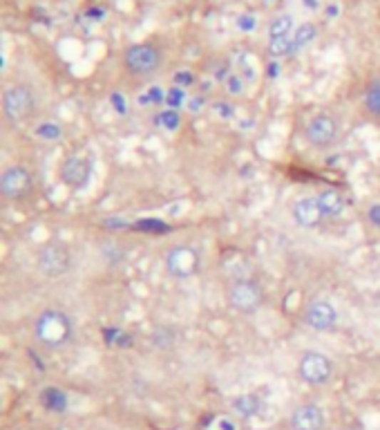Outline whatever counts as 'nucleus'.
<instances>
[{
    "instance_id": "obj_16",
    "label": "nucleus",
    "mask_w": 380,
    "mask_h": 430,
    "mask_svg": "<svg viewBox=\"0 0 380 430\" xmlns=\"http://www.w3.org/2000/svg\"><path fill=\"white\" fill-rule=\"evenodd\" d=\"M41 404L49 412H65L68 410V394H65L61 388L49 386L41 392Z\"/></svg>"
},
{
    "instance_id": "obj_1",
    "label": "nucleus",
    "mask_w": 380,
    "mask_h": 430,
    "mask_svg": "<svg viewBox=\"0 0 380 430\" xmlns=\"http://www.w3.org/2000/svg\"><path fill=\"white\" fill-rule=\"evenodd\" d=\"M31 334H34V341L41 347H45V350H61L74 336V321L68 311L58 307H47L36 316Z\"/></svg>"
},
{
    "instance_id": "obj_17",
    "label": "nucleus",
    "mask_w": 380,
    "mask_h": 430,
    "mask_svg": "<svg viewBox=\"0 0 380 430\" xmlns=\"http://www.w3.org/2000/svg\"><path fill=\"white\" fill-rule=\"evenodd\" d=\"M362 106L374 121H380V76L369 81L365 96H362Z\"/></svg>"
},
{
    "instance_id": "obj_5",
    "label": "nucleus",
    "mask_w": 380,
    "mask_h": 430,
    "mask_svg": "<svg viewBox=\"0 0 380 430\" xmlns=\"http://www.w3.org/2000/svg\"><path fill=\"white\" fill-rule=\"evenodd\" d=\"M3 112L11 124H25L36 112V94L25 84L7 86L3 92Z\"/></svg>"
},
{
    "instance_id": "obj_2",
    "label": "nucleus",
    "mask_w": 380,
    "mask_h": 430,
    "mask_svg": "<svg viewBox=\"0 0 380 430\" xmlns=\"http://www.w3.org/2000/svg\"><path fill=\"white\" fill-rule=\"evenodd\" d=\"M166 274L175 280H188L202 271V254L192 244H175L163 256Z\"/></svg>"
},
{
    "instance_id": "obj_6",
    "label": "nucleus",
    "mask_w": 380,
    "mask_h": 430,
    "mask_svg": "<svg viewBox=\"0 0 380 430\" xmlns=\"http://www.w3.org/2000/svg\"><path fill=\"white\" fill-rule=\"evenodd\" d=\"M340 135V121L332 112H318L307 121L304 128V139L311 148L316 151H327L338 141Z\"/></svg>"
},
{
    "instance_id": "obj_3",
    "label": "nucleus",
    "mask_w": 380,
    "mask_h": 430,
    "mask_svg": "<svg viewBox=\"0 0 380 430\" xmlns=\"http://www.w3.org/2000/svg\"><path fill=\"white\" fill-rule=\"evenodd\" d=\"M123 68L137 79H148L161 68V49L155 43H135L125 49Z\"/></svg>"
},
{
    "instance_id": "obj_26",
    "label": "nucleus",
    "mask_w": 380,
    "mask_h": 430,
    "mask_svg": "<svg viewBox=\"0 0 380 430\" xmlns=\"http://www.w3.org/2000/svg\"><path fill=\"white\" fill-rule=\"evenodd\" d=\"M365 218H367V224L376 231H380V200L378 202H371L365 211Z\"/></svg>"
},
{
    "instance_id": "obj_14",
    "label": "nucleus",
    "mask_w": 380,
    "mask_h": 430,
    "mask_svg": "<svg viewBox=\"0 0 380 430\" xmlns=\"http://www.w3.org/2000/svg\"><path fill=\"white\" fill-rule=\"evenodd\" d=\"M318 202H320V209H322L327 220H338L344 213V206H346L344 197L338 189H322L318 193Z\"/></svg>"
},
{
    "instance_id": "obj_8",
    "label": "nucleus",
    "mask_w": 380,
    "mask_h": 430,
    "mask_svg": "<svg viewBox=\"0 0 380 430\" xmlns=\"http://www.w3.org/2000/svg\"><path fill=\"white\" fill-rule=\"evenodd\" d=\"M297 376L309 386H327L334 376V361L318 350H307L297 361Z\"/></svg>"
},
{
    "instance_id": "obj_19",
    "label": "nucleus",
    "mask_w": 380,
    "mask_h": 430,
    "mask_svg": "<svg viewBox=\"0 0 380 430\" xmlns=\"http://www.w3.org/2000/svg\"><path fill=\"white\" fill-rule=\"evenodd\" d=\"M318 36V27L313 25V23H304V25H300L295 31H293V49L297 52V49H302V47H307L313 39Z\"/></svg>"
},
{
    "instance_id": "obj_7",
    "label": "nucleus",
    "mask_w": 380,
    "mask_h": 430,
    "mask_svg": "<svg viewBox=\"0 0 380 430\" xmlns=\"http://www.w3.org/2000/svg\"><path fill=\"white\" fill-rule=\"evenodd\" d=\"M36 269L45 278H61L72 269V251L65 242H47L36 254Z\"/></svg>"
},
{
    "instance_id": "obj_25",
    "label": "nucleus",
    "mask_w": 380,
    "mask_h": 430,
    "mask_svg": "<svg viewBox=\"0 0 380 430\" xmlns=\"http://www.w3.org/2000/svg\"><path fill=\"white\" fill-rule=\"evenodd\" d=\"M184 101H186V96H184V90L181 88H170L168 92H166V104L168 108H173V110H179L181 106H184Z\"/></svg>"
},
{
    "instance_id": "obj_24",
    "label": "nucleus",
    "mask_w": 380,
    "mask_h": 430,
    "mask_svg": "<svg viewBox=\"0 0 380 430\" xmlns=\"http://www.w3.org/2000/svg\"><path fill=\"white\" fill-rule=\"evenodd\" d=\"M244 90H246V86H244V79L240 74H228L226 76V92L230 96H240V94H244Z\"/></svg>"
},
{
    "instance_id": "obj_15",
    "label": "nucleus",
    "mask_w": 380,
    "mask_h": 430,
    "mask_svg": "<svg viewBox=\"0 0 380 430\" xmlns=\"http://www.w3.org/2000/svg\"><path fill=\"white\" fill-rule=\"evenodd\" d=\"M230 408H233V412H235L237 417H242V419H253V417L260 415L262 401H260L257 394L246 392V394H237L235 399L230 401Z\"/></svg>"
},
{
    "instance_id": "obj_12",
    "label": "nucleus",
    "mask_w": 380,
    "mask_h": 430,
    "mask_svg": "<svg viewBox=\"0 0 380 430\" xmlns=\"http://www.w3.org/2000/svg\"><path fill=\"white\" fill-rule=\"evenodd\" d=\"M291 215L300 229H318L327 220L320 209L318 195H304L300 200H295V204L291 206Z\"/></svg>"
},
{
    "instance_id": "obj_13",
    "label": "nucleus",
    "mask_w": 380,
    "mask_h": 430,
    "mask_svg": "<svg viewBox=\"0 0 380 430\" xmlns=\"http://www.w3.org/2000/svg\"><path fill=\"white\" fill-rule=\"evenodd\" d=\"M291 430H322L327 424L324 410L318 404H302L291 412Z\"/></svg>"
},
{
    "instance_id": "obj_10",
    "label": "nucleus",
    "mask_w": 380,
    "mask_h": 430,
    "mask_svg": "<svg viewBox=\"0 0 380 430\" xmlns=\"http://www.w3.org/2000/svg\"><path fill=\"white\" fill-rule=\"evenodd\" d=\"M338 309L332 301L327 299H316L311 301L307 307H304V325L311 327L313 332H332V329L338 325Z\"/></svg>"
},
{
    "instance_id": "obj_21",
    "label": "nucleus",
    "mask_w": 380,
    "mask_h": 430,
    "mask_svg": "<svg viewBox=\"0 0 380 430\" xmlns=\"http://www.w3.org/2000/svg\"><path fill=\"white\" fill-rule=\"evenodd\" d=\"M175 339H177V334L173 332L170 327H157L155 332H153V343H155V347H159V350H168V347H173L175 345Z\"/></svg>"
},
{
    "instance_id": "obj_11",
    "label": "nucleus",
    "mask_w": 380,
    "mask_h": 430,
    "mask_svg": "<svg viewBox=\"0 0 380 430\" xmlns=\"http://www.w3.org/2000/svg\"><path fill=\"white\" fill-rule=\"evenodd\" d=\"M61 181L68 189L72 191H83L88 184H90V175H92V166L90 161L86 157L81 155H70L68 159H65L61 164Z\"/></svg>"
},
{
    "instance_id": "obj_27",
    "label": "nucleus",
    "mask_w": 380,
    "mask_h": 430,
    "mask_svg": "<svg viewBox=\"0 0 380 430\" xmlns=\"http://www.w3.org/2000/svg\"><path fill=\"white\" fill-rule=\"evenodd\" d=\"M210 430H240V426H237V421H235L233 417H228V415H220V417H215V421H212Z\"/></svg>"
},
{
    "instance_id": "obj_28",
    "label": "nucleus",
    "mask_w": 380,
    "mask_h": 430,
    "mask_svg": "<svg viewBox=\"0 0 380 430\" xmlns=\"http://www.w3.org/2000/svg\"><path fill=\"white\" fill-rule=\"evenodd\" d=\"M202 104H204V99H192V101H190V110H202Z\"/></svg>"
},
{
    "instance_id": "obj_4",
    "label": "nucleus",
    "mask_w": 380,
    "mask_h": 430,
    "mask_svg": "<svg viewBox=\"0 0 380 430\" xmlns=\"http://www.w3.org/2000/svg\"><path fill=\"white\" fill-rule=\"evenodd\" d=\"M226 301L235 311L244 314V316H251V314L260 311L267 296L257 280L253 278H240L233 285L226 289Z\"/></svg>"
},
{
    "instance_id": "obj_9",
    "label": "nucleus",
    "mask_w": 380,
    "mask_h": 430,
    "mask_svg": "<svg viewBox=\"0 0 380 430\" xmlns=\"http://www.w3.org/2000/svg\"><path fill=\"white\" fill-rule=\"evenodd\" d=\"M31 191V173L23 164H11L0 173V195L7 202L25 200Z\"/></svg>"
},
{
    "instance_id": "obj_22",
    "label": "nucleus",
    "mask_w": 380,
    "mask_h": 430,
    "mask_svg": "<svg viewBox=\"0 0 380 430\" xmlns=\"http://www.w3.org/2000/svg\"><path fill=\"white\" fill-rule=\"evenodd\" d=\"M293 39H275V41H269V54L275 56V59H282L287 54H293Z\"/></svg>"
},
{
    "instance_id": "obj_23",
    "label": "nucleus",
    "mask_w": 380,
    "mask_h": 430,
    "mask_svg": "<svg viewBox=\"0 0 380 430\" xmlns=\"http://www.w3.org/2000/svg\"><path fill=\"white\" fill-rule=\"evenodd\" d=\"M159 126L161 128H166V130H177L179 126H181V114H179V110H173V108H168V110H163V112H159Z\"/></svg>"
},
{
    "instance_id": "obj_18",
    "label": "nucleus",
    "mask_w": 380,
    "mask_h": 430,
    "mask_svg": "<svg viewBox=\"0 0 380 430\" xmlns=\"http://www.w3.org/2000/svg\"><path fill=\"white\" fill-rule=\"evenodd\" d=\"M293 36V19L289 14H282V16H275L269 25V41H275V39H289Z\"/></svg>"
},
{
    "instance_id": "obj_20",
    "label": "nucleus",
    "mask_w": 380,
    "mask_h": 430,
    "mask_svg": "<svg viewBox=\"0 0 380 430\" xmlns=\"http://www.w3.org/2000/svg\"><path fill=\"white\" fill-rule=\"evenodd\" d=\"M34 135L43 141H58L63 137V128L56 121H41L34 128Z\"/></svg>"
}]
</instances>
